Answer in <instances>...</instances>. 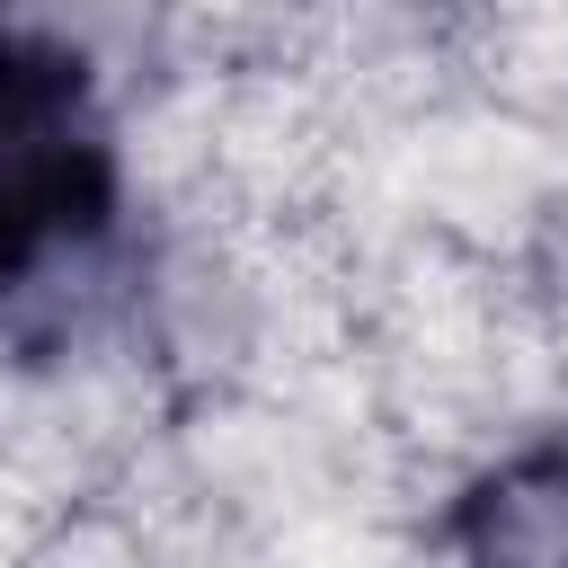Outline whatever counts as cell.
I'll use <instances>...</instances> for the list:
<instances>
[{"mask_svg": "<svg viewBox=\"0 0 568 568\" xmlns=\"http://www.w3.org/2000/svg\"><path fill=\"white\" fill-rule=\"evenodd\" d=\"M115 222V133L89 71L0 18V302L89 257Z\"/></svg>", "mask_w": 568, "mask_h": 568, "instance_id": "1", "label": "cell"}, {"mask_svg": "<svg viewBox=\"0 0 568 568\" xmlns=\"http://www.w3.org/2000/svg\"><path fill=\"white\" fill-rule=\"evenodd\" d=\"M453 568H568V435L506 444L444 506Z\"/></svg>", "mask_w": 568, "mask_h": 568, "instance_id": "2", "label": "cell"}]
</instances>
